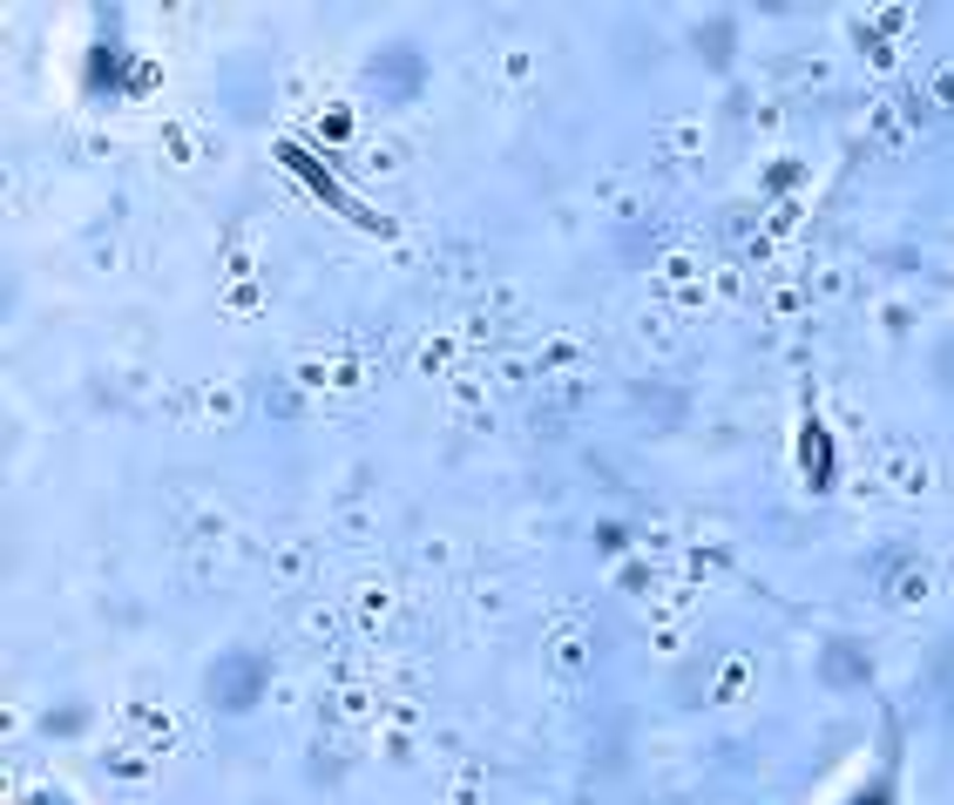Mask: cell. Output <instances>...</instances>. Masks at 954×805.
I'll list each match as a JSON object with an SVG mask.
<instances>
[{"label":"cell","mask_w":954,"mask_h":805,"mask_svg":"<svg viewBox=\"0 0 954 805\" xmlns=\"http://www.w3.org/2000/svg\"><path fill=\"white\" fill-rule=\"evenodd\" d=\"M853 805H887V785H873V792H860Z\"/></svg>","instance_id":"obj_1"},{"label":"cell","mask_w":954,"mask_h":805,"mask_svg":"<svg viewBox=\"0 0 954 805\" xmlns=\"http://www.w3.org/2000/svg\"><path fill=\"white\" fill-rule=\"evenodd\" d=\"M34 805H55V798H34Z\"/></svg>","instance_id":"obj_2"}]
</instances>
